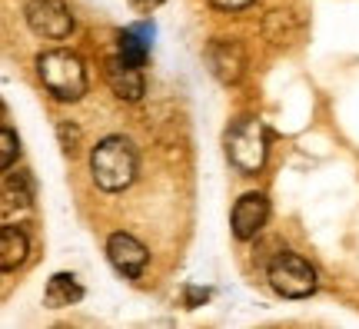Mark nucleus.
<instances>
[{
  "mask_svg": "<svg viewBox=\"0 0 359 329\" xmlns=\"http://www.w3.org/2000/svg\"><path fill=\"white\" fill-rule=\"evenodd\" d=\"M57 133H60V143H64V153L74 156V153H77V143H80V130L70 127L67 120H60V123H57Z\"/></svg>",
  "mask_w": 359,
  "mask_h": 329,
  "instance_id": "nucleus-16",
  "label": "nucleus"
},
{
  "mask_svg": "<svg viewBox=\"0 0 359 329\" xmlns=\"http://www.w3.org/2000/svg\"><path fill=\"white\" fill-rule=\"evenodd\" d=\"M269 220V200L263 193H243L233 206V236L236 240H253Z\"/></svg>",
  "mask_w": 359,
  "mask_h": 329,
  "instance_id": "nucleus-8",
  "label": "nucleus"
},
{
  "mask_svg": "<svg viewBox=\"0 0 359 329\" xmlns=\"http://www.w3.org/2000/svg\"><path fill=\"white\" fill-rule=\"evenodd\" d=\"M27 253H30V243H27V233L20 227H7L0 229V269L4 273H13L17 266H24Z\"/></svg>",
  "mask_w": 359,
  "mask_h": 329,
  "instance_id": "nucleus-11",
  "label": "nucleus"
},
{
  "mask_svg": "<svg viewBox=\"0 0 359 329\" xmlns=\"http://www.w3.org/2000/svg\"><path fill=\"white\" fill-rule=\"evenodd\" d=\"M137 170H140V156H137V147L127 137H103L90 153L93 183L107 193L127 190L137 180Z\"/></svg>",
  "mask_w": 359,
  "mask_h": 329,
  "instance_id": "nucleus-1",
  "label": "nucleus"
},
{
  "mask_svg": "<svg viewBox=\"0 0 359 329\" xmlns=\"http://www.w3.org/2000/svg\"><path fill=\"white\" fill-rule=\"evenodd\" d=\"M163 0H130V7L133 11H140V13H150V11H156Z\"/></svg>",
  "mask_w": 359,
  "mask_h": 329,
  "instance_id": "nucleus-18",
  "label": "nucleus"
},
{
  "mask_svg": "<svg viewBox=\"0 0 359 329\" xmlns=\"http://www.w3.org/2000/svg\"><path fill=\"white\" fill-rule=\"evenodd\" d=\"M107 256H110V263H114L116 273H123L127 279H137L143 269H147V263H150L147 246H143L137 236H130V233H114V236L107 240Z\"/></svg>",
  "mask_w": 359,
  "mask_h": 329,
  "instance_id": "nucleus-7",
  "label": "nucleus"
},
{
  "mask_svg": "<svg viewBox=\"0 0 359 329\" xmlns=\"http://www.w3.org/2000/svg\"><path fill=\"white\" fill-rule=\"evenodd\" d=\"M83 300V286L77 283L74 273H53L47 283V306L60 309V306H74Z\"/></svg>",
  "mask_w": 359,
  "mask_h": 329,
  "instance_id": "nucleus-13",
  "label": "nucleus"
},
{
  "mask_svg": "<svg viewBox=\"0 0 359 329\" xmlns=\"http://www.w3.org/2000/svg\"><path fill=\"white\" fill-rule=\"evenodd\" d=\"M37 74L43 87L50 90L57 100L74 103L87 93V67L77 53L70 51H47L37 57Z\"/></svg>",
  "mask_w": 359,
  "mask_h": 329,
  "instance_id": "nucleus-2",
  "label": "nucleus"
},
{
  "mask_svg": "<svg viewBox=\"0 0 359 329\" xmlns=\"http://www.w3.org/2000/svg\"><path fill=\"white\" fill-rule=\"evenodd\" d=\"M210 300V290H203V286H187V309H196L200 303H206Z\"/></svg>",
  "mask_w": 359,
  "mask_h": 329,
  "instance_id": "nucleus-17",
  "label": "nucleus"
},
{
  "mask_svg": "<svg viewBox=\"0 0 359 329\" xmlns=\"http://www.w3.org/2000/svg\"><path fill=\"white\" fill-rule=\"evenodd\" d=\"M219 11H240V7H250L253 0H213Z\"/></svg>",
  "mask_w": 359,
  "mask_h": 329,
  "instance_id": "nucleus-19",
  "label": "nucleus"
},
{
  "mask_svg": "<svg viewBox=\"0 0 359 329\" xmlns=\"http://www.w3.org/2000/svg\"><path fill=\"white\" fill-rule=\"evenodd\" d=\"M223 147H226V156L230 163L240 170V173H259L263 163H266L269 153V137L263 120L257 116H240L233 120L226 137H223Z\"/></svg>",
  "mask_w": 359,
  "mask_h": 329,
  "instance_id": "nucleus-3",
  "label": "nucleus"
},
{
  "mask_svg": "<svg viewBox=\"0 0 359 329\" xmlns=\"http://www.w3.org/2000/svg\"><path fill=\"white\" fill-rule=\"evenodd\" d=\"M269 286L286 296V300H303L309 293L316 290V273H313V266L303 260V256L290 253V250H280V253L269 260Z\"/></svg>",
  "mask_w": 359,
  "mask_h": 329,
  "instance_id": "nucleus-4",
  "label": "nucleus"
},
{
  "mask_svg": "<svg viewBox=\"0 0 359 329\" xmlns=\"http://www.w3.org/2000/svg\"><path fill=\"white\" fill-rule=\"evenodd\" d=\"M303 34V20L293 17L290 11H269L266 17V37L273 43H293Z\"/></svg>",
  "mask_w": 359,
  "mask_h": 329,
  "instance_id": "nucleus-14",
  "label": "nucleus"
},
{
  "mask_svg": "<svg viewBox=\"0 0 359 329\" xmlns=\"http://www.w3.org/2000/svg\"><path fill=\"white\" fill-rule=\"evenodd\" d=\"M24 20L43 40H67L74 34V13L64 0H30L24 7Z\"/></svg>",
  "mask_w": 359,
  "mask_h": 329,
  "instance_id": "nucleus-5",
  "label": "nucleus"
},
{
  "mask_svg": "<svg viewBox=\"0 0 359 329\" xmlns=\"http://www.w3.org/2000/svg\"><path fill=\"white\" fill-rule=\"evenodd\" d=\"M103 76H107L110 90H114L120 100H140L143 90H147V83H143V67L123 60L120 53L107 57V64H103Z\"/></svg>",
  "mask_w": 359,
  "mask_h": 329,
  "instance_id": "nucleus-9",
  "label": "nucleus"
},
{
  "mask_svg": "<svg viewBox=\"0 0 359 329\" xmlns=\"http://www.w3.org/2000/svg\"><path fill=\"white\" fill-rule=\"evenodd\" d=\"M154 34L156 27L150 20H140V24H130L120 30V37H116V53L130 60V64L143 67L147 64V53H150V43H154Z\"/></svg>",
  "mask_w": 359,
  "mask_h": 329,
  "instance_id": "nucleus-10",
  "label": "nucleus"
},
{
  "mask_svg": "<svg viewBox=\"0 0 359 329\" xmlns=\"http://www.w3.org/2000/svg\"><path fill=\"white\" fill-rule=\"evenodd\" d=\"M17 153H20V147H17V133H13L11 127H0V166L11 170L13 160H17Z\"/></svg>",
  "mask_w": 359,
  "mask_h": 329,
  "instance_id": "nucleus-15",
  "label": "nucleus"
},
{
  "mask_svg": "<svg viewBox=\"0 0 359 329\" xmlns=\"http://www.w3.org/2000/svg\"><path fill=\"white\" fill-rule=\"evenodd\" d=\"M34 203V180L30 173H7L4 177V213L11 216L13 206L27 210Z\"/></svg>",
  "mask_w": 359,
  "mask_h": 329,
  "instance_id": "nucleus-12",
  "label": "nucleus"
},
{
  "mask_svg": "<svg viewBox=\"0 0 359 329\" xmlns=\"http://www.w3.org/2000/svg\"><path fill=\"white\" fill-rule=\"evenodd\" d=\"M206 64H210V74L217 76L223 87H233L240 83L246 74V51L240 40L233 37H213L206 43Z\"/></svg>",
  "mask_w": 359,
  "mask_h": 329,
  "instance_id": "nucleus-6",
  "label": "nucleus"
}]
</instances>
